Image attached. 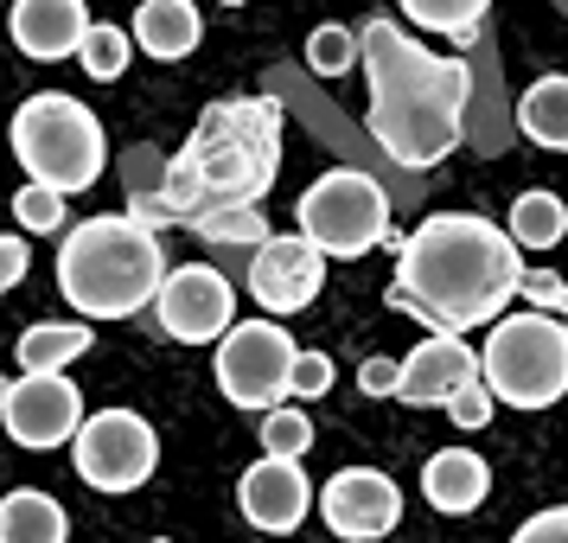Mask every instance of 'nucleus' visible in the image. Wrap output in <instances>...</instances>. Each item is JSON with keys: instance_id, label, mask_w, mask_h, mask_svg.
Here are the masks:
<instances>
[{"instance_id": "17", "label": "nucleus", "mask_w": 568, "mask_h": 543, "mask_svg": "<svg viewBox=\"0 0 568 543\" xmlns=\"http://www.w3.org/2000/svg\"><path fill=\"white\" fill-rule=\"evenodd\" d=\"M486 492H491V466L479 461V454H466V448H440V454H428V466H422V499L447 517L479 512Z\"/></svg>"}, {"instance_id": "6", "label": "nucleus", "mask_w": 568, "mask_h": 543, "mask_svg": "<svg viewBox=\"0 0 568 543\" xmlns=\"http://www.w3.org/2000/svg\"><path fill=\"white\" fill-rule=\"evenodd\" d=\"M479 371L505 410H549L568 396V326L549 313H498L479 345Z\"/></svg>"}, {"instance_id": "4", "label": "nucleus", "mask_w": 568, "mask_h": 543, "mask_svg": "<svg viewBox=\"0 0 568 543\" xmlns=\"http://www.w3.org/2000/svg\"><path fill=\"white\" fill-rule=\"evenodd\" d=\"M166 282V250L160 231L122 218H83L64 231L58 250V294L83 313V320H129L160 294Z\"/></svg>"}, {"instance_id": "29", "label": "nucleus", "mask_w": 568, "mask_h": 543, "mask_svg": "<svg viewBox=\"0 0 568 543\" xmlns=\"http://www.w3.org/2000/svg\"><path fill=\"white\" fill-rule=\"evenodd\" d=\"M326 390H333V359L326 352H301L294 359V403H313Z\"/></svg>"}, {"instance_id": "12", "label": "nucleus", "mask_w": 568, "mask_h": 543, "mask_svg": "<svg viewBox=\"0 0 568 543\" xmlns=\"http://www.w3.org/2000/svg\"><path fill=\"white\" fill-rule=\"evenodd\" d=\"M320 517H326V531L345 537V543H377L403 524V492H396V480L377 473V466H345V473H333L326 492H320Z\"/></svg>"}, {"instance_id": "15", "label": "nucleus", "mask_w": 568, "mask_h": 543, "mask_svg": "<svg viewBox=\"0 0 568 543\" xmlns=\"http://www.w3.org/2000/svg\"><path fill=\"white\" fill-rule=\"evenodd\" d=\"M473 378H479V352H466L460 333H435V339H422L409 359H403V390H396V403L447 410Z\"/></svg>"}, {"instance_id": "28", "label": "nucleus", "mask_w": 568, "mask_h": 543, "mask_svg": "<svg viewBox=\"0 0 568 543\" xmlns=\"http://www.w3.org/2000/svg\"><path fill=\"white\" fill-rule=\"evenodd\" d=\"M13 218L27 224V231H64V192H52V185L32 180L20 199H13Z\"/></svg>"}, {"instance_id": "24", "label": "nucleus", "mask_w": 568, "mask_h": 543, "mask_svg": "<svg viewBox=\"0 0 568 543\" xmlns=\"http://www.w3.org/2000/svg\"><path fill=\"white\" fill-rule=\"evenodd\" d=\"M192 224H199L205 243H243V250H256V243L275 237L268 218H262V205H217V211H199Z\"/></svg>"}, {"instance_id": "2", "label": "nucleus", "mask_w": 568, "mask_h": 543, "mask_svg": "<svg viewBox=\"0 0 568 543\" xmlns=\"http://www.w3.org/2000/svg\"><path fill=\"white\" fill-rule=\"evenodd\" d=\"M364 71H371V109L364 129L396 167H435L460 148L466 129V90L473 71L466 58L422 52L396 20H364Z\"/></svg>"}, {"instance_id": "23", "label": "nucleus", "mask_w": 568, "mask_h": 543, "mask_svg": "<svg viewBox=\"0 0 568 543\" xmlns=\"http://www.w3.org/2000/svg\"><path fill=\"white\" fill-rule=\"evenodd\" d=\"M491 0H403V13H409L415 27L428 32H447L454 46H473V32H479V20H486Z\"/></svg>"}, {"instance_id": "10", "label": "nucleus", "mask_w": 568, "mask_h": 543, "mask_svg": "<svg viewBox=\"0 0 568 543\" xmlns=\"http://www.w3.org/2000/svg\"><path fill=\"white\" fill-rule=\"evenodd\" d=\"M160 333L180 339V345H211L236 326V294L231 282L211 269V262H185V269H166V282L154 294Z\"/></svg>"}, {"instance_id": "13", "label": "nucleus", "mask_w": 568, "mask_h": 543, "mask_svg": "<svg viewBox=\"0 0 568 543\" xmlns=\"http://www.w3.org/2000/svg\"><path fill=\"white\" fill-rule=\"evenodd\" d=\"M320 288H326V250H320L307 231L256 243V257H250V294H256L275 320H282V313L313 308V301H320Z\"/></svg>"}, {"instance_id": "11", "label": "nucleus", "mask_w": 568, "mask_h": 543, "mask_svg": "<svg viewBox=\"0 0 568 543\" xmlns=\"http://www.w3.org/2000/svg\"><path fill=\"white\" fill-rule=\"evenodd\" d=\"M0 422H7V435L20 441V448H39V454L64 448L83 429V390L64 371H27L13 384V396H7Z\"/></svg>"}, {"instance_id": "35", "label": "nucleus", "mask_w": 568, "mask_h": 543, "mask_svg": "<svg viewBox=\"0 0 568 543\" xmlns=\"http://www.w3.org/2000/svg\"><path fill=\"white\" fill-rule=\"evenodd\" d=\"M7 396H13V384H7V378H0V410H7Z\"/></svg>"}, {"instance_id": "22", "label": "nucleus", "mask_w": 568, "mask_h": 543, "mask_svg": "<svg viewBox=\"0 0 568 543\" xmlns=\"http://www.w3.org/2000/svg\"><path fill=\"white\" fill-rule=\"evenodd\" d=\"M505 231H511L524 250H556L568 237V205L556 192H524L511 205V224H505Z\"/></svg>"}, {"instance_id": "26", "label": "nucleus", "mask_w": 568, "mask_h": 543, "mask_svg": "<svg viewBox=\"0 0 568 543\" xmlns=\"http://www.w3.org/2000/svg\"><path fill=\"white\" fill-rule=\"evenodd\" d=\"M141 52V46H134V32H122V27H90V39H83V71H90V78L97 83H115L122 78V71H129V58Z\"/></svg>"}, {"instance_id": "36", "label": "nucleus", "mask_w": 568, "mask_h": 543, "mask_svg": "<svg viewBox=\"0 0 568 543\" xmlns=\"http://www.w3.org/2000/svg\"><path fill=\"white\" fill-rule=\"evenodd\" d=\"M231 7H250V0H231Z\"/></svg>"}, {"instance_id": "14", "label": "nucleus", "mask_w": 568, "mask_h": 543, "mask_svg": "<svg viewBox=\"0 0 568 543\" xmlns=\"http://www.w3.org/2000/svg\"><path fill=\"white\" fill-rule=\"evenodd\" d=\"M313 505H320V499H313L307 473H301V461H287V454H262V461L236 480V512L250 517L256 531H268V537L301 531V517H307Z\"/></svg>"}, {"instance_id": "34", "label": "nucleus", "mask_w": 568, "mask_h": 543, "mask_svg": "<svg viewBox=\"0 0 568 543\" xmlns=\"http://www.w3.org/2000/svg\"><path fill=\"white\" fill-rule=\"evenodd\" d=\"M27 269H32V250L20 243V237H0V294L27 282Z\"/></svg>"}, {"instance_id": "18", "label": "nucleus", "mask_w": 568, "mask_h": 543, "mask_svg": "<svg viewBox=\"0 0 568 543\" xmlns=\"http://www.w3.org/2000/svg\"><path fill=\"white\" fill-rule=\"evenodd\" d=\"M134 46L160 64H173V58L199 52V39H205V20H199V7L192 0H141V13H134Z\"/></svg>"}, {"instance_id": "7", "label": "nucleus", "mask_w": 568, "mask_h": 543, "mask_svg": "<svg viewBox=\"0 0 568 543\" xmlns=\"http://www.w3.org/2000/svg\"><path fill=\"white\" fill-rule=\"evenodd\" d=\"M294 211H301V231H307L326 257L358 262L364 250L389 243V199H384V185L371 180V173H358V167L320 173V180L294 199Z\"/></svg>"}, {"instance_id": "19", "label": "nucleus", "mask_w": 568, "mask_h": 543, "mask_svg": "<svg viewBox=\"0 0 568 543\" xmlns=\"http://www.w3.org/2000/svg\"><path fill=\"white\" fill-rule=\"evenodd\" d=\"M71 537V517L52 492L20 486L0 499V543H64Z\"/></svg>"}, {"instance_id": "31", "label": "nucleus", "mask_w": 568, "mask_h": 543, "mask_svg": "<svg viewBox=\"0 0 568 543\" xmlns=\"http://www.w3.org/2000/svg\"><path fill=\"white\" fill-rule=\"evenodd\" d=\"M517 301H537L542 313H568V282L549 269H524V294Z\"/></svg>"}, {"instance_id": "9", "label": "nucleus", "mask_w": 568, "mask_h": 543, "mask_svg": "<svg viewBox=\"0 0 568 543\" xmlns=\"http://www.w3.org/2000/svg\"><path fill=\"white\" fill-rule=\"evenodd\" d=\"M71 466L90 492H134L154 480L160 435L134 410H97L83 415L78 441H71Z\"/></svg>"}, {"instance_id": "33", "label": "nucleus", "mask_w": 568, "mask_h": 543, "mask_svg": "<svg viewBox=\"0 0 568 543\" xmlns=\"http://www.w3.org/2000/svg\"><path fill=\"white\" fill-rule=\"evenodd\" d=\"M511 543H568V505H549V512H537Z\"/></svg>"}, {"instance_id": "16", "label": "nucleus", "mask_w": 568, "mask_h": 543, "mask_svg": "<svg viewBox=\"0 0 568 543\" xmlns=\"http://www.w3.org/2000/svg\"><path fill=\"white\" fill-rule=\"evenodd\" d=\"M83 39H90V13H83V0H13V46L27 58H58L83 52Z\"/></svg>"}, {"instance_id": "37", "label": "nucleus", "mask_w": 568, "mask_h": 543, "mask_svg": "<svg viewBox=\"0 0 568 543\" xmlns=\"http://www.w3.org/2000/svg\"><path fill=\"white\" fill-rule=\"evenodd\" d=\"M154 543H173V537H154Z\"/></svg>"}, {"instance_id": "1", "label": "nucleus", "mask_w": 568, "mask_h": 543, "mask_svg": "<svg viewBox=\"0 0 568 543\" xmlns=\"http://www.w3.org/2000/svg\"><path fill=\"white\" fill-rule=\"evenodd\" d=\"M389 250H396L389 308L422 320L428 333L491 326L505 301L524 294V243L473 211H435L409 237H389Z\"/></svg>"}, {"instance_id": "8", "label": "nucleus", "mask_w": 568, "mask_h": 543, "mask_svg": "<svg viewBox=\"0 0 568 543\" xmlns=\"http://www.w3.org/2000/svg\"><path fill=\"white\" fill-rule=\"evenodd\" d=\"M294 359H301V345L282 333V320H243L217 339V390L236 410L268 415L275 403L294 396Z\"/></svg>"}, {"instance_id": "25", "label": "nucleus", "mask_w": 568, "mask_h": 543, "mask_svg": "<svg viewBox=\"0 0 568 543\" xmlns=\"http://www.w3.org/2000/svg\"><path fill=\"white\" fill-rule=\"evenodd\" d=\"M307 64H313V78H345L352 64H364V32H352V27H313Z\"/></svg>"}, {"instance_id": "30", "label": "nucleus", "mask_w": 568, "mask_h": 543, "mask_svg": "<svg viewBox=\"0 0 568 543\" xmlns=\"http://www.w3.org/2000/svg\"><path fill=\"white\" fill-rule=\"evenodd\" d=\"M491 403H498V396H491L486 371H479V378H473V384H466L460 396L447 403V410H454V422H460V429H486V422H491Z\"/></svg>"}, {"instance_id": "5", "label": "nucleus", "mask_w": 568, "mask_h": 543, "mask_svg": "<svg viewBox=\"0 0 568 543\" xmlns=\"http://www.w3.org/2000/svg\"><path fill=\"white\" fill-rule=\"evenodd\" d=\"M13 154H20V167L39 185H52V192L71 199V192L97 185V173L109 160V141H103V122L78 97L45 90V97H27L20 115H13Z\"/></svg>"}, {"instance_id": "20", "label": "nucleus", "mask_w": 568, "mask_h": 543, "mask_svg": "<svg viewBox=\"0 0 568 543\" xmlns=\"http://www.w3.org/2000/svg\"><path fill=\"white\" fill-rule=\"evenodd\" d=\"M90 352V320H45V326H27L20 333V345H13V359H20V371H64L71 359H83Z\"/></svg>"}, {"instance_id": "38", "label": "nucleus", "mask_w": 568, "mask_h": 543, "mask_svg": "<svg viewBox=\"0 0 568 543\" xmlns=\"http://www.w3.org/2000/svg\"><path fill=\"white\" fill-rule=\"evenodd\" d=\"M562 320H568V313H562Z\"/></svg>"}, {"instance_id": "21", "label": "nucleus", "mask_w": 568, "mask_h": 543, "mask_svg": "<svg viewBox=\"0 0 568 543\" xmlns=\"http://www.w3.org/2000/svg\"><path fill=\"white\" fill-rule=\"evenodd\" d=\"M517 129L549 154H568V78H537L517 103Z\"/></svg>"}, {"instance_id": "32", "label": "nucleus", "mask_w": 568, "mask_h": 543, "mask_svg": "<svg viewBox=\"0 0 568 543\" xmlns=\"http://www.w3.org/2000/svg\"><path fill=\"white\" fill-rule=\"evenodd\" d=\"M358 390L364 396H396V390H403V364L396 359H364L358 364Z\"/></svg>"}, {"instance_id": "3", "label": "nucleus", "mask_w": 568, "mask_h": 543, "mask_svg": "<svg viewBox=\"0 0 568 543\" xmlns=\"http://www.w3.org/2000/svg\"><path fill=\"white\" fill-rule=\"evenodd\" d=\"M282 173V103L275 97H224L199 115L185 148L166 167V199L192 224L217 205H262Z\"/></svg>"}, {"instance_id": "27", "label": "nucleus", "mask_w": 568, "mask_h": 543, "mask_svg": "<svg viewBox=\"0 0 568 543\" xmlns=\"http://www.w3.org/2000/svg\"><path fill=\"white\" fill-rule=\"evenodd\" d=\"M313 448V422H307V410H275L262 415V454H287V461H301Z\"/></svg>"}]
</instances>
